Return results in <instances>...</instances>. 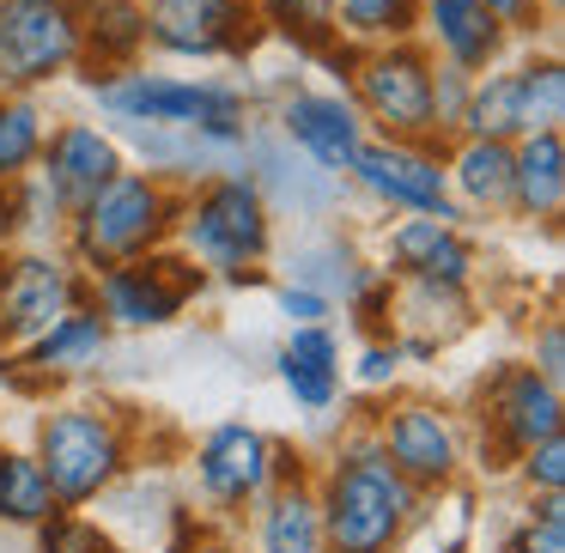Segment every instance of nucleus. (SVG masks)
<instances>
[{"instance_id": "nucleus-1", "label": "nucleus", "mask_w": 565, "mask_h": 553, "mask_svg": "<svg viewBox=\"0 0 565 553\" xmlns=\"http://www.w3.org/2000/svg\"><path fill=\"white\" fill-rule=\"evenodd\" d=\"M310 487H317L322 547L329 553H402V541L431 511L426 492L395 475V462L377 450L371 426L347 432L329 450L322 475H310Z\"/></svg>"}, {"instance_id": "nucleus-2", "label": "nucleus", "mask_w": 565, "mask_h": 553, "mask_svg": "<svg viewBox=\"0 0 565 553\" xmlns=\"http://www.w3.org/2000/svg\"><path fill=\"white\" fill-rule=\"evenodd\" d=\"M86 98L98 104L104 123H164V128H195V135L220 140V147L244 152L249 123H256V98L244 79L225 74H164V67H116V74L79 79Z\"/></svg>"}, {"instance_id": "nucleus-3", "label": "nucleus", "mask_w": 565, "mask_h": 553, "mask_svg": "<svg viewBox=\"0 0 565 553\" xmlns=\"http://www.w3.org/2000/svg\"><path fill=\"white\" fill-rule=\"evenodd\" d=\"M171 249L195 262L207 280L256 286L274 256V208L249 183V171H213L183 189Z\"/></svg>"}, {"instance_id": "nucleus-4", "label": "nucleus", "mask_w": 565, "mask_h": 553, "mask_svg": "<svg viewBox=\"0 0 565 553\" xmlns=\"http://www.w3.org/2000/svg\"><path fill=\"white\" fill-rule=\"evenodd\" d=\"M31 456L62 511H92L135 468V426L110 402H55L38 419Z\"/></svg>"}, {"instance_id": "nucleus-5", "label": "nucleus", "mask_w": 565, "mask_h": 553, "mask_svg": "<svg viewBox=\"0 0 565 553\" xmlns=\"http://www.w3.org/2000/svg\"><path fill=\"white\" fill-rule=\"evenodd\" d=\"M177 208H183V189L177 183L140 171V164H122L86 208L67 213L62 249L86 274L116 268V262H135V256H152V249L171 244Z\"/></svg>"}, {"instance_id": "nucleus-6", "label": "nucleus", "mask_w": 565, "mask_h": 553, "mask_svg": "<svg viewBox=\"0 0 565 553\" xmlns=\"http://www.w3.org/2000/svg\"><path fill=\"white\" fill-rule=\"evenodd\" d=\"M341 79H347V98H353L365 135L431 140V147H444L438 123H431V50L419 38L353 50L341 67Z\"/></svg>"}, {"instance_id": "nucleus-7", "label": "nucleus", "mask_w": 565, "mask_h": 553, "mask_svg": "<svg viewBox=\"0 0 565 553\" xmlns=\"http://www.w3.org/2000/svg\"><path fill=\"white\" fill-rule=\"evenodd\" d=\"M475 432H480V462H487V475H499L529 444L565 432V390H553L529 359H504V365H492L480 377Z\"/></svg>"}, {"instance_id": "nucleus-8", "label": "nucleus", "mask_w": 565, "mask_h": 553, "mask_svg": "<svg viewBox=\"0 0 565 553\" xmlns=\"http://www.w3.org/2000/svg\"><path fill=\"white\" fill-rule=\"evenodd\" d=\"M201 286H207V274L164 244V249H152V256L98 268L92 274V305H98V317L110 322L116 334H159L195 305Z\"/></svg>"}, {"instance_id": "nucleus-9", "label": "nucleus", "mask_w": 565, "mask_h": 553, "mask_svg": "<svg viewBox=\"0 0 565 553\" xmlns=\"http://www.w3.org/2000/svg\"><path fill=\"white\" fill-rule=\"evenodd\" d=\"M371 438L395 462V475L414 480L426 499H444L462 480L468 426L444 402H431V395H395V402H383V414L371 419Z\"/></svg>"}, {"instance_id": "nucleus-10", "label": "nucleus", "mask_w": 565, "mask_h": 553, "mask_svg": "<svg viewBox=\"0 0 565 553\" xmlns=\"http://www.w3.org/2000/svg\"><path fill=\"white\" fill-rule=\"evenodd\" d=\"M268 43L256 0H147V55L164 62H237Z\"/></svg>"}, {"instance_id": "nucleus-11", "label": "nucleus", "mask_w": 565, "mask_h": 553, "mask_svg": "<svg viewBox=\"0 0 565 553\" xmlns=\"http://www.w3.org/2000/svg\"><path fill=\"white\" fill-rule=\"evenodd\" d=\"M79 67V0H0V92H50Z\"/></svg>"}, {"instance_id": "nucleus-12", "label": "nucleus", "mask_w": 565, "mask_h": 553, "mask_svg": "<svg viewBox=\"0 0 565 553\" xmlns=\"http://www.w3.org/2000/svg\"><path fill=\"white\" fill-rule=\"evenodd\" d=\"M92 298V274L67 249H0V353H19L62 310Z\"/></svg>"}, {"instance_id": "nucleus-13", "label": "nucleus", "mask_w": 565, "mask_h": 553, "mask_svg": "<svg viewBox=\"0 0 565 553\" xmlns=\"http://www.w3.org/2000/svg\"><path fill=\"white\" fill-rule=\"evenodd\" d=\"M347 183L365 189L383 213H438V220L468 225V213L450 201V183H444V147H431V140L365 135Z\"/></svg>"}, {"instance_id": "nucleus-14", "label": "nucleus", "mask_w": 565, "mask_h": 553, "mask_svg": "<svg viewBox=\"0 0 565 553\" xmlns=\"http://www.w3.org/2000/svg\"><path fill=\"white\" fill-rule=\"evenodd\" d=\"M244 171H249V183L262 189V201L274 208V220L292 213V220L317 225V220H329V213H341V201H347V177L310 164L274 123H249Z\"/></svg>"}, {"instance_id": "nucleus-15", "label": "nucleus", "mask_w": 565, "mask_h": 553, "mask_svg": "<svg viewBox=\"0 0 565 553\" xmlns=\"http://www.w3.org/2000/svg\"><path fill=\"white\" fill-rule=\"evenodd\" d=\"M189 468H195V492L213 517H244L274 487L268 432L249 426V419H220V426L201 432Z\"/></svg>"}, {"instance_id": "nucleus-16", "label": "nucleus", "mask_w": 565, "mask_h": 553, "mask_svg": "<svg viewBox=\"0 0 565 553\" xmlns=\"http://www.w3.org/2000/svg\"><path fill=\"white\" fill-rule=\"evenodd\" d=\"M377 268L395 280H444L475 286L480 280V244L468 225L438 220V213H395L377 237Z\"/></svg>"}, {"instance_id": "nucleus-17", "label": "nucleus", "mask_w": 565, "mask_h": 553, "mask_svg": "<svg viewBox=\"0 0 565 553\" xmlns=\"http://www.w3.org/2000/svg\"><path fill=\"white\" fill-rule=\"evenodd\" d=\"M274 128L305 152L310 164L347 177L353 171V152L365 147V123H359L353 98L329 86H292L280 104H274Z\"/></svg>"}, {"instance_id": "nucleus-18", "label": "nucleus", "mask_w": 565, "mask_h": 553, "mask_svg": "<svg viewBox=\"0 0 565 553\" xmlns=\"http://www.w3.org/2000/svg\"><path fill=\"white\" fill-rule=\"evenodd\" d=\"M110 347H116V329L86 298V305L62 310L43 334H31L13 353V365H19V383H25V390H38V383H79V377H92V371H104Z\"/></svg>"}, {"instance_id": "nucleus-19", "label": "nucleus", "mask_w": 565, "mask_h": 553, "mask_svg": "<svg viewBox=\"0 0 565 553\" xmlns=\"http://www.w3.org/2000/svg\"><path fill=\"white\" fill-rule=\"evenodd\" d=\"M122 147H116V135L104 123H92V116H62V123H50V135H43V152H38V171L43 183L62 195V208H86L92 195H98L104 183H110L116 171H122Z\"/></svg>"}, {"instance_id": "nucleus-20", "label": "nucleus", "mask_w": 565, "mask_h": 553, "mask_svg": "<svg viewBox=\"0 0 565 553\" xmlns=\"http://www.w3.org/2000/svg\"><path fill=\"white\" fill-rule=\"evenodd\" d=\"M274 377H280V390L292 395V407L305 419H334V407H341L347 395V359H341V334H334V322H298V329H286V341L274 347Z\"/></svg>"}, {"instance_id": "nucleus-21", "label": "nucleus", "mask_w": 565, "mask_h": 553, "mask_svg": "<svg viewBox=\"0 0 565 553\" xmlns=\"http://www.w3.org/2000/svg\"><path fill=\"white\" fill-rule=\"evenodd\" d=\"M475 329V286H444V280H395L390 298V334L402 341V353L438 359L456 334Z\"/></svg>"}, {"instance_id": "nucleus-22", "label": "nucleus", "mask_w": 565, "mask_h": 553, "mask_svg": "<svg viewBox=\"0 0 565 553\" xmlns=\"http://www.w3.org/2000/svg\"><path fill=\"white\" fill-rule=\"evenodd\" d=\"M419 43L431 62H450L462 74H487L516 50V38L487 13V0H419Z\"/></svg>"}, {"instance_id": "nucleus-23", "label": "nucleus", "mask_w": 565, "mask_h": 553, "mask_svg": "<svg viewBox=\"0 0 565 553\" xmlns=\"http://www.w3.org/2000/svg\"><path fill=\"white\" fill-rule=\"evenodd\" d=\"M511 220L559 232L565 220V128H529L511 140Z\"/></svg>"}, {"instance_id": "nucleus-24", "label": "nucleus", "mask_w": 565, "mask_h": 553, "mask_svg": "<svg viewBox=\"0 0 565 553\" xmlns=\"http://www.w3.org/2000/svg\"><path fill=\"white\" fill-rule=\"evenodd\" d=\"M444 183L468 220H511V140L450 135L444 140Z\"/></svg>"}, {"instance_id": "nucleus-25", "label": "nucleus", "mask_w": 565, "mask_h": 553, "mask_svg": "<svg viewBox=\"0 0 565 553\" xmlns=\"http://www.w3.org/2000/svg\"><path fill=\"white\" fill-rule=\"evenodd\" d=\"M268 262H280L286 280H292V286H310V293H322L329 305H347V298H353L359 286L377 274V262H371L347 232H334V225H322V232H305L298 244H286V249L274 244Z\"/></svg>"}, {"instance_id": "nucleus-26", "label": "nucleus", "mask_w": 565, "mask_h": 553, "mask_svg": "<svg viewBox=\"0 0 565 553\" xmlns=\"http://www.w3.org/2000/svg\"><path fill=\"white\" fill-rule=\"evenodd\" d=\"M147 62V0H79V79Z\"/></svg>"}, {"instance_id": "nucleus-27", "label": "nucleus", "mask_w": 565, "mask_h": 553, "mask_svg": "<svg viewBox=\"0 0 565 553\" xmlns=\"http://www.w3.org/2000/svg\"><path fill=\"white\" fill-rule=\"evenodd\" d=\"M244 517H249V553H329L322 547V511H317L310 475L274 480Z\"/></svg>"}, {"instance_id": "nucleus-28", "label": "nucleus", "mask_w": 565, "mask_h": 553, "mask_svg": "<svg viewBox=\"0 0 565 553\" xmlns=\"http://www.w3.org/2000/svg\"><path fill=\"white\" fill-rule=\"evenodd\" d=\"M0 237H7V249H62L67 208L43 183L38 164L25 177H13V183H0Z\"/></svg>"}, {"instance_id": "nucleus-29", "label": "nucleus", "mask_w": 565, "mask_h": 553, "mask_svg": "<svg viewBox=\"0 0 565 553\" xmlns=\"http://www.w3.org/2000/svg\"><path fill=\"white\" fill-rule=\"evenodd\" d=\"M456 135H487V140H516V135H529V123H523V92H516L511 55H504V62H492L487 74L468 79V104H462V123H456Z\"/></svg>"}, {"instance_id": "nucleus-30", "label": "nucleus", "mask_w": 565, "mask_h": 553, "mask_svg": "<svg viewBox=\"0 0 565 553\" xmlns=\"http://www.w3.org/2000/svg\"><path fill=\"white\" fill-rule=\"evenodd\" d=\"M516 92H523V123L529 128H565V55L553 38H535L511 55Z\"/></svg>"}, {"instance_id": "nucleus-31", "label": "nucleus", "mask_w": 565, "mask_h": 553, "mask_svg": "<svg viewBox=\"0 0 565 553\" xmlns=\"http://www.w3.org/2000/svg\"><path fill=\"white\" fill-rule=\"evenodd\" d=\"M256 13L268 25V38L292 43V55H310V62H322L341 43V31H334V0H256Z\"/></svg>"}, {"instance_id": "nucleus-32", "label": "nucleus", "mask_w": 565, "mask_h": 553, "mask_svg": "<svg viewBox=\"0 0 565 553\" xmlns=\"http://www.w3.org/2000/svg\"><path fill=\"white\" fill-rule=\"evenodd\" d=\"M43 135H50V110L38 92H0V183H13L38 164Z\"/></svg>"}, {"instance_id": "nucleus-33", "label": "nucleus", "mask_w": 565, "mask_h": 553, "mask_svg": "<svg viewBox=\"0 0 565 553\" xmlns=\"http://www.w3.org/2000/svg\"><path fill=\"white\" fill-rule=\"evenodd\" d=\"M334 31L353 50L419 38V0H334Z\"/></svg>"}, {"instance_id": "nucleus-34", "label": "nucleus", "mask_w": 565, "mask_h": 553, "mask_svg": "<svg viewBox=\"0 0 565 553\" xmlns=\"http://www.w3.org/2000/svg\"><path fill=\"white\" fill-rule=\"evenodd\" d=\"M504 553H565V492H529V511L504 535Z\"/></svg>"}, {"instance_id": "nucleus-35", "label": "nucleus", "mask_w": 565, "mask_h": 553, "mask_svg": "<svg viewBox=\"0 0 565 553\" xmlns=\"http://www.w3.org/2000/svg\"><path fill=\"white\" fill-rule=\"evenodd\" d=\"M31 541H38L31 553H110L116 547V535L92 511H55L50 523L31 529Z\"/></svg>"}, {"instance_id": "nucleus-36", "label": "nucleus", "mask_w": 565, "mask_h": 553, "mask_svg": "<svg viewBox=\"0 0 565 553\" xmlns=\"http://www.w3.org/2000/svg\"><path fill=\"white\" fill-rule=\"evenodd\" d=\"M402 365H407V353H402L395 334H365L347 383H359V390H395V383H402Z\"/></svg>"}, {"instance_id": "nucleus-37", "label": "nucleus", "mask_w": 565, "mask_h": 553, "mask_svg": "<svg viewBox=\"0 0 565 553\" xmlns=\"http://www.w3.org/2000/svg\"><path fill=\"white\" fill-rule=\"evenodd\" d=\"M511 475H516L523 492H565V432L529 444V450L511 462Z\"/></svg>"}, {"instance_id": "nucleus-38", "label": "nucleus", "mask_w": 565, "mask_h": 553, "mask_svg": "<svg viewBox=\"0 0 565 553\" xmlns=\"http://www.w3.org/2000/svg\"><path fill=\"white\" fill-rule=\"evenodd\" d=\"M468 79H475V74H462V67H450V62H431V123H438L444 140L456 135V123H462Z\"/></svg>"}, {"instance_id": "nucleus-39", "label": "nucleus", "mask_w": 565, "mask_h": 553, "mask_svg": "<svg viewBox=\"0 0 565 553\" xmlns=\"http://www.w3.org/2000/svg\"><path fill=\"white\" fill-rule=\"evenodd\" d=\"M523 359L553 383V390H565V322L559 317H541L535 329H529V353Z\"/></svg>"}, {"instance_id": "nucleus-40", "label": "nucleus", "mask_w": 565, "mask_h": 553, "mask_svg": "<svg viewBox=\"0 0 565 553\" xmlns=\"http://www.w3.org/2000/svg\"><path fill=\"white\" fill-rule=\"evenodd\" d=\"M171 535H177V541H171L164 553H244L232 535H225V529L201 523L195 511H177V517H171Z\"/></svg>"}, {"instance_id": "nucleus-41", "label": "nucleus", "mask_w": 565, "mask_h": 553, "mask_svg": "<svg viewBox=\"0 0 565 553\" xmlns=\"http://www.w3.org/2000/svg\"><path fill=\"white\" fill-rule=\"evenodd\" d=\"M487 13L511 31L516 43H535V38H553L547 13H541V0H487Z\"/></svg>"}, {"instance_id": "nucleus-42", "label": "nucleus", "mask_w": 565, "mask_h": 553, "mask_svg": "<svg viewBox=\"0 0 565 553\" xmlns=\"http://www.w3.org/2000/svg\"><path fill=\"white\" fill-rule=\"evenodd\" d=\"M274 310L286 317V329H298V322H334V305H329V298L310 293V286H292V280H280Z\"/></svg>"}, {"instance_id": "nucleus-43", "label": "nucleus", "mask_w": 565, "mask_h": 553, "mask_svg": "<svg viewBox=\"0 0 565 553\" xmlns=\"http://www.w3.org/2000/svg\"><path fill=\"white\" fill-rule=\"evenodd\" d=\"M110 553H164V547H159V541H116Z\"/></svg>"}, {"instance_id": "nucleus-44", "label": "nucleus", "mask_w": 565, "mask_h": 553, "mask_svg": "<svg viewBox=\"0 0 565 553\" xmlns=\"http://www.w3.org/2000/svg\"><path fill=\"white\" fill-rule=\"evenodd\" d=\"M541 13H547V25L559 31V19H565V0H541Z\"/></svg>"}, {"instance_id": "nucleus-45", "label": "nucleus", "mask_w": 565, "mask_h": 553, "mask_svg": "<svg viewBox=\"0 0 565 553\" xmlns=\"http://www.w3.org/2000/svg\"><path fill=\"white\" fill-rule=\"evenodd\" d=\"M0 249H7V237H0Z\"/></svg>"}]
</instances>
